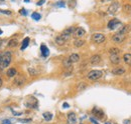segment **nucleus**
<instances>
[{"instance_id":"nucleus-24","label":"nucleus","mask_w":131,"mask_h":124,"mask_svg":"<svg viewBox=\"0 0 131 124\" xmlns=\"http://www.w3.org/2000/svg\"><path fill=\"white\" fill-rule=\"evenodd\" d=\"M93 114L96 115L98 118H103L104 117V112L102 110H97V109H94L93 110Z\"/></svg>"},{"instance_id":"nucleus-46","label":"nucleus","mask_w":131,"mask_h":124,"mask_svg":"<svg viewBox=\"0 0 131 124\" xmlns=\"http://www.w3.org/2000/svg\"><path fill=\"white\" fill-rule=\"evenodd\" d=\"M105 124H111V123H109V122H106V123H105Z\"/></svg>"},{"instance_id":"nucleus-43","label":"nucleus","mask_w":131,"mask_h":124,"mask_svg":"<svg viewBox=\"0 0 131 124\" xmlns=\"http://www.w3.org/2000/svg\"><path fill=\"white\" fill-rule=\"evenodd\" d=\"M1 44H2V40L0 39V48H1Z\"/></svg>"},{"instance_id":"nucleus-18","label":"nucleus","mask_w":131,"mask_h":124,"mask_svg":"<svg viewBox=\"0 0 131 124\" xmlns=\"http://www.w3.org/2000/svg\"><path fill=\"white\" fill-rule=\"evenodd\" d=\"M55 43H57L58 45H59V46H63V45L67 42V41H66L65 39H63V37L62 35H59V36L55 37Z\"/></svg>"},{"instance_id":"nucleus-19","label":"nucleus","mask_w":131,"mask_h":124,"mask_svg":"<svg viewBox=\"0 0 131 124\" xmlns=\"http://www.w3.org/2000/svg\"><path fill=\"white\" fill-rule=\"evenodd\" d=\"M69 59L71 60V62H72V63H76V62H78L79 60H80V55L77 54V53H73V54L70 55Z\"/></svg>"},{"instance_id":"nucleus-4","label":"nucleus","mask_w":131,"mask_h":124,"mask_svg":"<svg viewBox=\"0 0 131 124\" xmlns=\"http://www.w3.org/2000/svg\"><path fill=\"white\" fill-rule=\"evenodd\" d=\"M74 31H75V27H69V28H67V29L63 30V33H62L61 35L63 37V39H65V40L67 41V40H69V39H70V37L73 35Z\"/></svg>"},{"instance_id":"nucleus-28","label":"nucleus","mask_w":131,"mask_h":124,"mask_svg":"<svg viewBox=\"0 0 131 124\" xmlns=\"http://www.w3.org/2000/svg\"><path fill=\"white\" fill-rule=\"evenodd\" d=\"M77 88H78L79 91H82V90H84V89L87 88V84L84 83V82H82V83H80L77 86Z\"/></svg>"},{"instance_id":"nucleus-44","label":"nucleus","mask_w":131,"mask_h":124,"mask_svg":"<svg viewBox=\"0 0 131 124\" xmlns=\"http://www.w3.org/2000/svg\"><path fill=\"white\" fill-rule=\"evenodd\" d=\"M24 2H25V3H27V2H29V0H24Z\"/></svg>"},{"instance_id":"nucleus-36","label":"nucleus","mask_w":131,"mask_h":124,"mask_svg":"<svg viewBox=\"0 0 131 124\" xmlns=\"http://www.w3.org/2000/svg\"><path fill=\"white\" fill-rule=\"evenodd\" d=\"M12 114L14 116H20L22 114V112H15V111H12Z\"/></svg>"},{"instance_id":"nucleus-21","label":"nucleus","mask_w":131,"mask_h":124,"mask_svg":"<svg viewBox=\"0 0 131 124\" xmlns=\"http://www.w3.org/2000/svg\"><path fill=\"white\" fill-rule=\"evenodd\" d=\"M123 60H124V62L126 63L127 65L131 66V54L130 53L124 54V56H123Z\"/></svg>"},{"instance_id":"nucleus-17","label":"nucleus","mask_w":131,"mask_h":124,"mask_svg":"<svg viewBox=\"0 0 131 124\" xmlns=\"http://www.w3.org/2000/svg\"><path fill=\"white\" fill-rule=\"evenodd\" d=\"M16 74H17V70L15 68H9L6 71V75H7V77H9V78L14 77Z\"/></svg>"},{"instance_id":"nucleus-6","label":"nucleus","mask_w":131,"mask_h":124,"mask_svg":"<svg viewBox=\"0 0 131 124\" xmlns=\"http://www.w3.org/2000/svg\"><path fill=\"white\" fill-rule=\"evenodd\" d=\"M119 26H121V22L118 19H116V18H114V19H112L108 22V28L110 30H115L117 27H119Z\"/></svg>"},{"instance_id":"nucleus-47","label":"nucleus","mask_w":131,"mask_h":124,"mask_svg":"<svg viewBox=\"0 0 131 124\" xmlns=\"http://www.w3.org/2000/svg\"><path fill=\"white\" fill-rule=\"evenodd\" d=\"M0 1H3V0H0Z\"/></svg>"},{"instance_id":"nucleus-37","label":"nucleus","mask_w":131,"mask_h":124,"mask_svg":"<svg viewBox=\"0 0 131 124\" xmlns=\"http://www.w3.org/2000/svg\"><path fill=\"white\" fill-rule=\"evenodd\" d=\"M44 2H46V0H40V1H38V2L36 3V5H38V6H40V5H42V4H43Z\"/></svg>"},{"instance_id":"nucleus-5","label":"nucleus","mask_w":131,"mask_h":124,"mask_svg":"<svg viewBox=\"0 0 131 124\" xmlns=\"http://www.w3.org/2000/svg\"><path fill=\"white\" fill-rule=\"evenodd\" d=\"M119 8H120V4L118 2H112V4L108 7V13L113 15L119 10Z\"/></svg>"},{"instance_id":"nucleus-38","label":"nucleus","mask_w":131,"mask_h":124,"mask_svg":"<svg viewBox=\"0 0 131 124\" xmlns=\"http://www.w3.org/2000/svg\"><path fill=\"white\" fill-rule=\"evenodd\" d=\"M90 120H91V122H93V123H94V124H99V123L97 122L96 120H95L94 118H93V117H91V118H90Z\"/></svg>"},{"instance_id":"nucleus-14","label":"nucleus","mask_w":131,"mask_h":124,"mask_svg":"<svg viewBox=\"0 0 131 124\" xmlns=\"http://www.w3.org/2000/svg\"><path fill=\"white\" fill-rule=\"evenodd\" d=\"M40 51H42V55L43 57H47V56L50 55V50H48V48L44 44L40 45Z\"/></svg>"},{"instance_id":"nucleus-2","label":"nucleus","mask_w":131,"mask_h":124,"mask_svg":"<svg viewBox=\"0 0 131 124\" xmlns=\"http://www.w3.org/2000/svg\"><path fill=\"white\" fill-rule=\"evenodd\" d=\"M102 75H103V72L101 70H92L88 73V79L92 81H96L100 79L102 77Z\"/></svg>"},{"instance_id":"nucleus-30","label":"nucleus","mask_w":131,"mask_h":124,"mask_svg":"<svg viewBox=\"0 0 131 124\" xmlns=\"http://www.w3.org/2000/svg\"><path fill=\"white\" fill-rule=\"evenodd\" d=\"M123 10H124L125 13H129L131 12V5L130 4H125L124 5V8H123Z\"/></svg>"},{"instance_id":"nucleus-41","label":"nucleus","mask_w":131,"mask_h":124,"mask_svg":"<svg viewBox=\"0 0 131 124\" xmlns=\"http://www.w3.org/2000/svg\"><path fill=\"white\" fill-rule=\"evenodd\" d=\"M124 123H125V124H129L130 121H129V120H128V121H124Z\"/></svg>"},{"instance_id":"nucleus-39","label":"nucleus","mask_w":131,"mask_h":124,"mask_svg":"<svg viewBox=\"0 0 131 124\" xmlns=\"http://www.w3.org/2000/svg\"><path fill=\"white\" fill-rule=\"evenodd\" d=\"M69 107H70V105H69L68 103H67V102L63 104V108H69Z\"/></svg>"},{"instance_id":"nucleus-31","label":"nucleus","mask_w":131,"mask_h":124,"mask_svg":"<svg viewBox=\"0 0 131 124\" xmlns=\"http://www.w3.org/2000/svg\"><path fill=\"white\" fill-rule=\"evenodd\" d=\"M0 12L3 13V14H6V15H11V14H12V12H11V11H8V10H1Z\"/></svg>"},{"instance_id":"nucleus-29","label":"nucleus","mask_w":131,"mask_h":124,"mask_svg":"<svg viewBox=\"0 0 131 124\" xmlns=\"http://www.w3.org/2000/svg\"><path fill=\"white\" fill-rule=\"evenodd\" d=\"M28 72H29V74H30L31 76H35V75H37V71L34 68H31V67H29V68H28Z\"/></svg>"},{"instance_id":"nucleus-7","label":"nucleus","mask_w":131,"mask_h":124,"mask_svg":"<svg viewBox=\"0 0 131 124\" xmlns=\"http://www.w3.org/2000/svg\"><path fill=\"white\" fill-rule=\"evenodd\" d=\"M125 39H126V36L124 34H120V33H116L115 35L112 36V41L114 43H122Z\"/></svg>"},{"instance_id":"nucleus-9","label":"nucleus","mask_w":131,"mask_h":124,"mask_svg":"<svg viewBox=\"0 0 131 124\" xmlns=\"http://www.w3.org/2000/svg\"><path fill=\"white\" fill-rule=\"evenodd\" d=\"M68 123L69 124H77V115L75 112H71L68 114Z\"/></svg>"},{"instance_id":"nucleus-48","label":"nucleus","mask_w":131,"mask_h":124,"mask_svg":"<svg viewBox=\"0 0 131 124\" xmlns=\"http://www.w3.org/2000/svg\"><path fill=\"white\" fill-rule=\"evenodd\" d=\"M129 1H131V0H129Z\"/></svg>"},{"instance_id":"nucleus-32","label":"nucleus","mask_w":131,"mask_h":124,"mask_svg":"<svg viewBox=\"0 0 131 124\" xmlns=\"http://www.w3.org/2000/svg\"><path fill=\"white\" fill-rule=\"evenodd\" d=\"M55 5L57 6H59V7H65V2H63V1H59V2H58V3H55Z\"/></svg>"},{"instance_id":"nucleus-15","label":"nucleus","mask_w":131,"mask_h":124,"mask_svg":"<svg viewBox=\"0 0 131 124\" xmlns=\"http://www.w3.org/2000/svg\"><path fill=\"white\" fill-rule=\"evenodd\" d=\"M125 73V69L123 67H117V68H114L112 70V74L114 75H123Z\"/></svg>"},{"instance_id":"nucleus-13","label":"nucleus","mask_w":131,"mask_h":124,"mask_svg":"<svg viewBox=\"0 0 131 124\" xmlns=\"http://www.w3.org/2000/svg\"><path fill=\"white\" fill-rule=\"evenodd\" d=\"M131 31V24H128V25H125V26H123L122 28L119 29V31L118 33H120V34H126V33H128Z\"/></svg>"},{"instance_id":"nucleus-40","label":"nucleus","mask_w":131,"mask_h":124,"mask_svg":"<svg viewBox=\"0 0 131 124\" xmlns=\"http://www.w3.org/2000/svg\"><path fill=\"white\" fill-rule=\"evenodd\" d=\"M2 84H3V80H2V78L0 77V87L2 86Z\"/></svg>"},{"instance_id":"nucleus-34","label":"nucleus","mask_w":131,"mask_h":124,"mask_svg":"<svg viewBox=\"0 0 131 124\" xmlns=\"http://www.w3.org/2000/svg\"><path fill=\"white\" fill-rule=\"evenodd\" d=\"M19 13H20L21 15H23V16H26V14H27V12H26V10H25V9H21V10H19Z\"/></svg>"},{"instance_id":"nucleus-27","label":"nucleus","mask_w":131,"mask_h":124,"mask_svg":"<svg viewBox=\"0 0 131 124\" xmlns=\"http://www.w3.org/2000/svg\"><path fill=\"white\" fill-rule=\"evenodd\" d=\"M109 53L110 54H119V53H120V50H119L118 48H116V47H112L111 49L109 50Z\"/></svg>"},{"instance_id":"nucleus-11","label":"nucleus","mask_w":131,"mask_h":124,"mask_svg":"<svg viewBox=\"0 0 131 124\" xmlns=\"http://www.w3.org/2000/svg\"><path fill=\"white\" fill-rule=\"evenodd\" d=\"M110 61L113 64H119L121 61V58L119 54H110Z\"/></svg>"},{"instance_id":"nucleus-26","label":"nucleus","mask_w":131,"mask_h":124,"mask_svg":"<svg viewBox=\"0 0 131 124\" xmlns=\"http://www.w3.org/2000/svg\"><path fill=\"white\" fill-rule=\"evenodd\" d=\"M31 18H32L33 20L38 21V20H40V18H42V15H40L38 12H33L31 14Z\"/></svg>"},{"instance_id":"nucleus-8","label":"nucleus","mask_w":131,"mask_h":124,"mask_svg":"<svg viewBox=\"0 0 131 124\" xmlns=\"http://www.w3.org/2000/svg\"><path fill=\"white\" fill-rule=\"evenodd\" d=\"M74 36L76 38H81L86 34V30L82 27H78V28H75V31H74Z\"/></svg>"},{"instance_id":"nucleus-1","label":"nucleus","mask_w":131,"mask_h":124,"mask_svg":"<svg viewBox=\"0 0 131 124\" xmlns=\"http://www.w3.org/2000/svg\"><path fill=\"white\" fill-rule=\"evenodd\" d=\"M11 60H12V53L10 51H6L2 54V59H1V63H0V69L3 70L7 68L10 63H11Z\"/></svg>"},{"instance_id":"nucleus-10","label":"nucleus","mask_w":131,"mask_h":124,"mask_svg":"<svg viewBox=\"0 0 131 124\" xmlns=\"http://www.w3.org/2000/svg\"><path fill=\"white\" fill-rule=\"evenodd\" d=\"M101 62V56L99 54H96V55H93L91 58H90V63L92 65H97Z\"/></svg>"},{"instance_id":"nucleus-22","label":"nucleus","mask_w":131,"mask_h":124,"mask_svg":"<svg viewBox=\"0 0 131 124\" xmlns=\"http://www.w3.org/2000/svg\"><path fill=\"white\" fill-rule=\"evenodd\" d=\"M29 40H30V39H29L28 37L24 38V40L22 41V43H21V47H20V49H21V50H24L25 48L28 46V44H29Z\"/></svg>"},{"instance_id":"nucleus-12","label":"nucleus","mask_w":131,"mask_h":124,"mask_svg":"<svg viewBox=\"0 0 131 124\" xmlns=\"http://www.w3.org/2000/svg\"><path fill=\"white\" fill-rule=\"evenodd\" d=\"M25 83V77L24 76H18L14 79V84L17 86H22Z\"/></svg>"},{"instance_id":"nucleus-45","label":"nucleus","mask_w":131,"mask_h":124,"mask_svg":"<svg viewBox=\"0 0 131 124\" xmlns=\"http://www.w3.org/2000/svg\"><path fill=\"white\" fill-rule=\"evenodd\" d=\"M1 34H2V30L0 29V35H1Z\"/></svg>"},{"instance_id":"nucleus-42","label":"nucleus","mask_w":131,"mask_h":124,"mask_svg":"<svg viewBox=\"0 0 131 124\" xmlns=\"http://www.w3.org/2000/svg\"><path fill=\"white\" fill-rule=\"evenodd\" d=\"M1 59H2V54H0V63H1Z\"/></svg>"},{"instance_id":"nucleus-25","label":"nucleus","mask_w":131,"mask_h":124,"mask_svg":"<svg viewBox=\"0 0 131 124\" xmlns=\"http://www.w3.org/2000/svg\"><path fill=\"white\" fill-rule=\"evenodd\" d=\"M44 120H46V121H51V120L52 119V114L51 113V112H44V113L42 114Z\"/></svg>"},{"instance_id":"nucleus-3","label":"nucleus","mask_w":131,"mask_h":124,"mask_svg":"<svg viewBox=\"0 0 131 124\" xmlns=\"http://www.w3.org/2000/svg\"><path fill=\"white\" fill-rule=\"evenodd\" d=\"M92 40L94 41L96 44H101V43L105 42L106 37H105L104 34H101V33H95V34L92 35Z\"/></svg>"},{"instance_id":"nucleus-20","label":"nucleus","mask_w":131,"mask_h":124,"mask_svg":"<svg viewBox=\"0 0 131 124\" xmlns=\"http://www.w3.org/2000/svg\"><path fill=\"white\" fill-rule=\"evenodd\" d=\"M85 44V40H83V39H81V38H76V40L74 41V45L76 47H82L83 45Z\"/></svg>"},{"instance_id":"nucleus-16","label":"nucleus","mask_w":131,"mask_h":124,"mask_svg":"<svg viewBox=\"0 0 131 124\" xmlns=\"http://www.w3.org/2000/svg\"><path fill=\"white\" fill-rule=\"evenodd\" d=\"M63 66L65 67L66 69H73V64H72V62H71V60H70L69 58L63 59Z\"/></svg>"},{"instance_id":"nucleus-23","label":"nucleus","mask_w":131,"mask_h":124,"mask_svg":"<svg viewBox=\"0 0 131 124\" xmlns=\"http://www.w3.org/2000/svg\"><path fill=\"white\" fill-rule=\"evenodd\" d=\"M18 45V41H17V39H15V38H13V39H10L9 40V42H8V47H16Z\"/></svg>"},{"instance_id":"nucleus-49","label":"nucleus","mask_w":131,"mask_h":124,"mask_svg":"<svg viewBox=\"0 0 131 124\" xmlns=\"http://www.w3.org/2000/svg\"><path fill=\"white\" fill-rule=\"evenodd\" d=\"M110 1H112V0H110Z\"/></svg>"},{"instance_id":"nucleus-33","label":"nucleus","mask_w":131,"mask_h":124,"mask_svg":"<svg viewBox=\"0 0 131 124\" xmlns=\"http://www.w3.org/2000/svg\"><path fill=\"white\" fill-rule=\"evenodd\" d=\"M30 121L31 119H19V122H22V123H28Z\"/></svg>"},{"instance_id":"nucleus-35","label":"nucleus","mask_w":131,"mask_h":124,"mask_svg":"<svg viewBox=\"0 0 131 124\" xmlns=\"http://www.w3.org/2000/svg\"><path fill=\"white\" fill-rule=\"evenodd\" d=\"M2 124H12V123H11L10 120L5 119V120H3V121H2Z\"/></svg>"}]
</instances>
